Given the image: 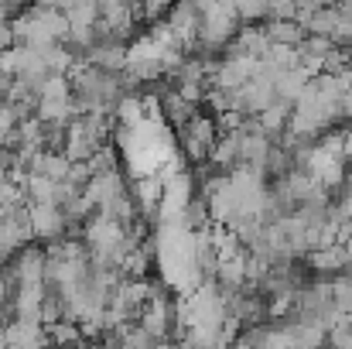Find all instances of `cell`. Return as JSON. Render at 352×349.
<instances>
[{"label": "cell", "mask_w": 352, "mask_h": 349, "mask_svg": "<svg viewBox=\"0 0 352 349\" xmlns=\"http://www.w3.org/2000/svg\"><path fill=\"white\" fill-rule=\"evenodd\" d=\"M199 14H202V38L199 45L219 52V48H230L233 38L239 34V14H236V3H209V0H199Z\"/></svg>", "instance_id": "obj_1"}, {"label": "cell", "mask_w": 352, "mask_h": 349, "mask_svg": "<svg viewBox=\"0 0 352 349\" xmlns=\"http://www.w3.org/2000/svg\"><path fill=\"white\" fill-rule=\"evenodd\" d=\"M260 62H263V59H250V55H226V59L219 62L216 76H212V86H216L219 93H239V89L256 76Z\"/></svg>", "instance_id": "obj_2"}, {"label": "cell", "mask_w": 352, "mask_h": 349, "mask_svg": "<svg viewBox=\"0 0 352 349\" xmlns=\"http://www.w3.org/2000/svg\"><path fill=\"white\" fill-rule=\"evenodd\" d=\"M182 140H185V151H188L192 161H206V158H212V147H216L219 134H216V123L209 116L195 114L182 127Z\"/></svg>", "instance_id": "obj_3"}, {"label": "cell", "mask_w": 352, "mask_h": 349, "mask_svg": "<svg viewBox=\"0 0 352 349\" xmlns=\"http://www.w3.org/2000/svg\"><path fill=\"white\" fill-rule=\"evenodd\" d=\"M164 24L171 28V34L178 38L182 48H192V45H199V38H202V14H199V3H178V7H171Z\"/></svg>", "instance_id": "obj_4"}, {"label": "cell", "mask_w": 352, "mask_h": 349, "mask_svg": "<svg viewBox=\"0 0 352 349\" xmlns=\"http://www.w3.org/2000/svg\"><path fill=\"white\" fill-rule=\"evenodd\" d=\"M133 24H137V14H133V7L130 3H123V0H107V3H100V28L123 45V38L133 31Z\"/></svg>", "instance_id": "obj_5"}, {"label": "cell", "mask_w": 352, "mask_h": 349, "mask_svg": "<svg viewBox=\"0 0 352 349\" xmlns=\"http://www.w3.org/2000/svg\"><path fill=\"white\" fill-rule=\"evenodd\" d=\"M28 220H31L34 240H58L69 230V220L58 206H28Z\"/></svg>", "instance_id": "obj_6"}, {"label": "cell", "mask_w": 352, "mask_h": 349, "mask_svg": "<svg viewBox=\"0 0 352 349\" xmlns=\"http://www.w3.org/2000/svg\"><path fill=\"white\" fill-rule=\"evenodd\" d=\"M14 277H17V288L21 284H45V271H48V253L41 246H24L14 260Z\"/></svg>", "instance_id": "obj_7"}, {"label": "cell", "mask_w": 352, "mask_h": 349, "mask_svg": "<svg viewBox=\"0 0 352 349\" xmlns=\"http://www.w3.org/2000/svg\"><path fill=\"white\" fill-rule=\"evenodd\" d=\"M171 315H175V308L168 305V298H164L161 291H154V298L147 302V308H144V315H140V326H144L157 343H168V336H171Z\"/></svg>", "instance_id": "obj_8"}, {"label": "cell", "mask_w": 352, "mask_h": 349, "mask_svg": "<svg viewBox=\"0 0 352 349\" xmlns=\"http://www.w3.org/2000/svg\"><path fill=\"white\" fill-rule=\"evenodd\" d=\"M120 195H126L123 192V178H120L117 171H107V175H96L86 189H82V199L93 206V209H103V206H110V202H117Z\"/></svg>", "instance_id": "obj_9"}, {"label": "cell", "mask_w": 352, "mask_h": 349, "mask_svg": "<svg viewBox=\"0 0 352 349\" xmlns=\"http://www.w3.org/2000/svg\"><path fill=\"white\" fill-rule=\"evenodd\" d=\"M305 260H308V267H311V271H318V274H342V271H346V264H349V257H346V243L311 250Z\"/></svg>", "instance_id": "obj_10"}, {"label": "cell", "mask_w": 352, "mask_h": 349, "mask_svg": "<svg viewBox=\"0 0 352 349\" xmlns=\"http://www.w3.org/2000/svg\"><path fill=\"white\" fill-rule=\"evenodd\" d=\"M69 21V31H93L100 24V3L82 0V3H62L58 7Z\"/></svg>", "instance_id": "obj_11"}, {"label": "cell", "mask_w": 352, "mask_h": 349, "mask_svg": "<svg viewBox=\"0 0 352 349\" xmlns=\"http://www.w3.org/2000/svg\"><path fill=\"white\" fill-rule=\"evenodd\" d=\"M308 86H311V72H305L301 65L291 69V72H280V79H277V100H284V103L294 107L305 96Z\"/></svg>", "instance_id": "obj_12"}, {"label": "cell", "mask_w": 352, "mask_h": 349, "mask_svg": "<svg viewBox=\"0 0 352 349\" xmlns=\"http://www.w3.org/2000/svg\"><path fill=\"white\" fill-rule=\"evenodd\" d=\"M133 202L140 213H154L161 202H164V185L157 175H147V178H137L133 185Z\"/></svg>", "instance_id": "obj_13"}, {"label": "cell", "mask_w": 352, "mask_h": 349, "mask_svg": "<svg viewBox=\"0 0 352 349\" xmlns=\"http://www.w3.org/2000/svg\"><path fill=\"white\" fill-rule=\"evenodd\" d=\"M291 114H294V107L291 103H284V100H277L270 110L263 116H256V127H260V134L263 137H277V134H287V123H291Z\"/></svg>", "instance_id": "obj_14"}, {"label": "cell", "mask_w": 352, "mask_h": 349, "mask_svg": "<svg viewBox=\"0 0 352 349\" xmlns=\"http://www.w3.org/2000/svg\"><path fill=\"white\" fill-rule=\"evenodd\" d=\"M263 31H267L270 45H287V48H298V45L308 38L305 28H301L298 21H270Z\"/></svg>", "instance_id": "obj_15"}, {"label": "cell", "mask_w": 352, "mask_h": 349, "mask_svg": "<svg viewBox=\"0 0 352 349\" xmlns=\"http://www.w3.org/2000/svg\"><path fill=\"white\" fill-rule=\"evenodd\" d=\"M339 7H318L308 21H305V34H315V38H332L336 28H339Z\"/></svg>", "instance_id": "obj_16"}, {"label": "cell", "mask_w": 352, "mask_h": 349, "mask_svg": "<svg viewBox=\"0 0 352 349\" xmlns=\"http://www.w3.org/2000/svg\"><path fill=\"white\" fill-rule=\"evenodd\" d=\"M55 192H58V185L45 175H28V182H24L28 206H55Z\"/></svg>", "instance_id": "obj_17"}, {"label": "cell", "mask_w": 352, "mask_h": 349, "mask_svg": "<svg viewBox=\"0 0 352 349\" xmlns=\"http://www.w3.org/2000/svg\"><path fill=\"white\" fill-rule=\"evenodd\" d=\"M178 346L182 349H223L219 343V329L212 326H192L178 336Z\"/></svg>", "instance_id": "obj_18"}, {"label": "cell", "mask_w": 352, "mask_h": 349, "mask_svg": "<svg viewBox=\"0 0 352 349\" xmlns=\"http://www.w3.org/2000/svg\"><path fill=\"white\" fill-rule=\"evenodd\" d=\"M48 339H52V346H58V349H72V346L79 349L82 346V329L76 322L62 319V322L48 326Z\"/></svg>", "instance_id": "obj_19"}, {"label": "cell", "mask_w": 352, "mask_h": 349, "mask_svg": "<svg viewBox=\"0 0 352 349\" xmlns=\"http://www.w3.org/2000/svg\"><path fill=\"white\" fill-rule=\"evenodd\" d=\"M332 295H336V308L352 319V277L349 274H342V277L332 281Z\"/></svg>", "instance_id": "obj_20"}, {"label": "cell", "mask_w": 352, "mask_h": 349, "mask_svg": "<svg viewBox=\"0 0 352 349\" xmlns=\"http://www.w3.org/2000/svg\"><path fill=\"white\" fill-rule=\"evenodd\" d=\"M236 14H239V24H243V28H253V21L270 17V3H263V0H253V3H236Z\"/></svg>", "instance_id": "obj_21"}, {"label": "cell", "mask_w": 352, "mask_h": 349, "mask_svg": "<svg viewBox=\"0 0 352 349\" xmlns=\"http://www.w3.org/2000/svg\"><path fill=\"white\" fill-rule=\"evenodd\" d=\"M17 127H21L17 107L3 100V103H0V137H7V134H17Z\"/></svg>", "instance_id": "obj_22"}, {"label": "cell", "mask_w": 352, "mask_h": 349, "mask_svg": "<svg viewBox=\"0 0 352 349\" xmlns=\"http://www.w3.org/2000/svg\"><path fill=\"white\" fill-rule=\"evenodd\" d=\"M175 93H178L185 103H192V107H199V103L206 100V89H202V83H178V86H175Z\"/></svg>", "instance_id": "obj_23"}, {"label": "cell", "mask_w": 352, "mask_h": 349, "mask_svg": "<svg viewBox=\"0 0 352 349\" xmlns=\"http://www.w3.org/2000/svg\"><path fill=\"white\" fill-rule=\"evenodd\" d=\"M270 21H298V3H270Z\"/></svg>", "instance_id": "obj_24"}, {"label": "cell", "mask_w": 352, "mask_h": 349, "mask_svg": "<svg viewBox=\"0 0 352 349\" xmlns=\"http://www.w3.org/2000/svg\"><path fill=\"white\" fill-rule=\"evenodd\" d=\"M329 343L332 349H352V326H336L329 332Z\"/></svg>", "instance_id": "obj_25"}, {"label": "cell", "mask_w": 352, "mask_h": 349, "mask_svg": "<svg viewBox=\"0 0 352 349\" xmlns=\"http://www.w3.org/2000/svg\"><path fill=\"white\" fill-rule=\"evenodd\" d=\"M339 110H342V116H352V89H346V93H342V100H339Z\"/></svg>", "instance_id": "obj_26"}, {"label": "cell", "mask_w": 352, "mask_h": 349, "mask_svg": "<svg viewBox=\"0 0 352 349\" xmlns=\"http://www.w3.org/2000/svg\"><path fill=\"white\" fill-rule=\"evenodd\" d=\"M339 17H346V21H352V0H349V3H339Z\"/></svg>", "instance_id": "obj_27"}, {"label": "cell", "mask_w": 352, "mask_h": 349, "mask_svg": "<svg viewBox=\"0 0 352 349\" xmlns=\"http://www.w3.org/2000/svg\"><path fill=\"white\" fill-rule=\"evenodd\" d=\"M103 349H126V346H123V343H107Z\"/></svg>", "instance_id": "obj_28"}, {"label": "cell", "mask_w": 352, "mask_h": 349, "mask_svg": "<svg viewBox=\"0 0 352 349\" xmlns=\"http://www.w3.org/2000/svg\"><path fill=\"white\" fill-rule=\"evenodd\" d=\"M79 349H96V346H79Z\"/></svg>", "instance_id": "obj_29"}, {"label": "cell", "mask_w": 352, "mask_h": 349, "mask_svg": "<svg viewBox=\"0 0 352 349\" xmlns=\"http://www.w3.org/2000/svg\"><path fill=\"white\" fill-rule=\"evenodd\" d=\"M52 349H58V346H52Z\"/></svg>", "instance_id": "obj_30"}]
</instances>
